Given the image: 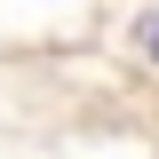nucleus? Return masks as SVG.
I'll use <instances>...</instances> for the list:
<instances>
[{
	"mask_svg": "<svg viewBox=\"0 0 159 159\" xmlns=\"http://www.w3.org/2000/svg\"><path fill=\"white\" fill-rule=\"evenodd\" d=\"M143 48H151V64H159V16H151V24H143Z\"/></svg>",
	"mask_w": 159,
	"mask_h": 159,
	"instance_id": "1",
	"label": "nucleus"
}]
</instances>
